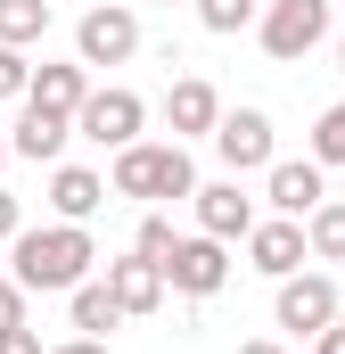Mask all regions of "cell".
<instances>
[{
  "mask_svg": "<svg viewBox=\"0 0 345 354\" xmlns=\"http://www.w3.org/2000/svg\"><path fill=\"white\" fill-rule=\"evenodd\" d=\"M107 297H115L124 322H132V313H157V305H165V272L148 264V256H115V264H107Z\"/></svg>",
  "mask_w": 345,
  "mask_h": 354,
  "instance_id": "cell-12",
  "label": "cell"
},
{
  "mask_svg": "<svg viewBox=\"0 0 345 354\" xmlns=\"http://www.w3.org/2000/svg\"><path fill=\"white\" fill-rule=\"evenodd\" d=\"M239 354H288V346H279V338H255V346H239Z\"/></svg>",
  "mask_w": 345,
  "mask_h": 354,
  "instance_id": "cell-29",
  "label": "cell"
},
{
  "mask_svg": "<svg viewBox=\"0 0 345 354\" xmlns=\"http://www.w3.org/2000/svg\"><path fill=\"white\" fill-rule=\"evenodd\" d=\"M25 83H33L25 50H8V41H0V99H25Z\"/></svg>",
  "mask_w": 345,
  "mask_h": 354,
  "instance_id": "cell-23",
  "label": "cell"
},
{
  "mask_svg": "<svg viewBox=\"0 0 345 354\" xmlns=\"http://www.w3.org/2000/svg\"><path fill=\"white\" fill-rule=\"evenodd\" d=\"M8 280L25 288V297H66V288H83L90 264H99V248H90L83 223H41V231H17L8 239Z\"/></svg>",
  "mask_w": 345,
  "mask_h": 354,
  "instance_id": "cell-1",
  "label": "cell"
},
{
  "mask_svg": "<svg viewBox=\"0 0 345 354\" xmlns=\"http://www.w3.org/2000/svg\"><path fill=\"white\" fill-rule=\"evenodd\" d=\"M214 115H222V91L206 83V75H181V83L165 91V124H172V140H189V132H214Z\"/></svg>",
  "mask_w": 345,
  "mask_h": 354,
  "instance_id": "cell-14",
  "label": "cell"
},
{
  "mask_svg": "<svg viewBox=\"0 0 345 354\" xmlns=\"http://www.w3.org/2000/svg\"><path fill=\"white\" fill-rule=\"evenodd\" d=\"M304 256L313 264H345V198H321L304 214Z\"/></svg>",
  "mask_w": 345,
  "mask_h": 354,
  "instance_id": "cell-17",
  "label": "cell"
},
{
  "mask_svg": "<svg viewBox=\"0 0 345 354\" xmlns=\"http://www.w3.org/2000/svg\"><path fill=\"white\" fill-rule=\"evenodd\" d=\"M271 313H279V330L313 338V330H329V322H337V280H329V272H288V280H279V297H271Z\"/></svg>",
  "mask_w": 345,
  "mask_h": 354,
  "instance_id": "cell-8",
  "label": "cell"
},
{
  "mask_svg": "<svg viewBox=\"0 0 345 354\" xmlns=\"http://www.w3.org/2000/svg\"><path fill=\"white\" fill-rule=\"evenodd\" d=\"M140 124H148V107H140V91H124V83L90 91L83 107H75V132L99 140V149H132V140H140Z\"/></svg>",
  "mask_w": 345,
  "mask_h": 354,
  "instance_id": "cell-4",
  "label": "cell"
},
{
  "mask_svg": "<svg viewBox=\"0 0 345 354\" xmlns=\"http://www.w3.org/2000/svg\"><path fill=\"white\" fill-rule=\"evenodd\" d=\"M165 8H172V0H165Z\"/></svg>",
  "mask_w": 345,
  "mask_h": 354,
  "instance_id": "cell-33",
  "label": "cell"
},
{
  "mask_svg": "<svg viewBox=\"0 0 345 354\" xmlns=\"http://www.w3.org/2000/svg\"><path fill=\"white\" fill-rule=\"evenodd\" d=\"M206 140H214V157H222L230 174H263V165H271V115H263V107H222Z\"/></svg>",
  "mask_w": 345,
  "mask_h": 354,
  "instance_id": "cell-7",
  "label": "cell"
},
{
  "mask_svg": "<svg viewBox=\"0 0 345 354\" xmlns=\"http://www.w3.org/2000/svg\"><path fill=\"white\" fill-rule=\"evenodd\" d=\"M337 75H345V41H337Z\"/></svg>",
  "mask_w": 345,
  "mask_h": 354,
  "instance_id": "cell-31",
  "label": "cell"
},
{
  "mask_svg": "<svg viewBox=\"0 0 345 354\" xmlns=\"http://www.w3.org/2000/svg\"><path fill=\"white\" fill-rule=\"evenodd\" d=\"M337 322H345V305H337Z\"/></svg>",
  "mask_w": 345,
  "mask_h": 354,
  "instance_id": "cell-32",
  "label": "cell"
},
{
  "mask_svg": "<svg viewBox=\"0 0 345 354\" xmlns=\"http://www.w3.org/2000/svg\"><path fill=\"white\" fill-rule=\"evenodd\" d=\"M66 140H75V115H58V107H33V99H25V115H17V132H8V157L50 165Z\"/></svg>",
  "mask_w": 345,
  "mask_h": 354,
  "instance_id": "cell-13",
  "label": "cell"
},
{
  "mask_svg": "<svg viewBox=\"0 0 345 354\" xmlns=\"http://www.w3.org/2000/svg\"><path fill=\"white\" fill-rule=\"evenodd\" d=\"M255 33H263V50H271L279 66H296V58H313V50L329 41V0H263Z\"/></svg>",
  "mask_w": 345,
  "mask_h": 354,
  "instance_id": "cell-3",
  "label": "cell"
},
{
  "mask_svg": "<svg viewBox=\"0 0 345 354\" xmlns=\"http://www.w3.org/2000/svg\"><path fill=\"white\" fill-rule=\"evenodd\" d=\"M75 297V338H107L124 313H115V297H107V280H83V288H66Z\"/></svg>",
  "mask_w": 345,
  "mask_h": 354,
  "instance_id": "cell-18",
  "label": "cell"
},
{
  "mask_svg": "<svg viewBox=\"0 0 345 354\" xmlns=\"http://www.w3.org/2000/svg\"><path fill=\"white\" fill-rule=\"evenodd\" d=\"M222 280H230V248L222 239H172V256H165V288H181L189 305H206V297H222Z\"/></svg>",
  "mask_w": 345,
  "mask_h": 354,
  "instance_id": "cell-5",
  "label": "cell"
},
{
  "mask_svg": "<svg viewBox=\"0 0 345 354\" xmlns=\"http://www.w3.org/2000/svg\"><path fill=\"white\" fill-rule=\"evenodd\" d=\"M189 206H197V231H206V239H222V248L255 231V198L239 189V174H230V181H206V189H189Z\"/></svg>",
  "mask_w": 345,
  "mask_h": 354,
  "instance_id": "cell-10",
  "label": "cell"
},
{
  "mask_svg": "<svg viewBox=\"0 0 345 354\" xmlns=\"http://www.w3.org/2000/svg\"><path fill=\"white\" fill-rule=\"evenodd\" d=\"M41 33H50V0H0V41L8 50H25Z\"/></svg>",
  "mask_w": 345,
  "mask_h": 354,
  "instance_id": "cell-19",
  "label": "cell"
},
{
  "mask_svg": "<svg viewBox=\"0 0 345 354\" xmlns=\"http://www.w3.org/2000/svg\"><path fill=\"white\" fill-rule=\"evenodd\" d=\"M255 8L263 0H197V25H206V33H247Z\"/></svg>",
  "mask_w": 345,
  "mask_h": 354,
  "instance_id": "cell-20",
  "label": "cell"
},
{
  "mask_svg": "<svg viewBox=\"0 0 345 354\" xmlns=\"http://www.w3.org/2000/svg\"><path fill=\"white\" fill-rule=\"evenodd\" d=\"M115 198H189L197 189V165H189V149L181 140H132V149H115Z\"/></svg>",
  "mask_w": 345,
  "mask_h": 354,
  "instance_id": "cell-2",
  "label": "cell"
},
{
  "mask_svg": "<svg viewBox=\"0 0 345 354\" xmlns=\"http://www.w3.org/2000/svg\"><path fill=\"white\" fill-rule=\"evenodd\" d=\"M0 354H50V346H41V338H33L25 322H17V330H0Z\"/></svg>",
  "mask_w": 345,
  "mask_h": 354,
  "instance_id": "cell-26",
  "label": "cell"
},
{
  "mask_svg": "<svg viewBox=\"0 0 345 354\" xmlns=\"http://www.w3.org/2000/svg\"><path fill=\"white\" fill-rule=\"evenodd\" d=\"M99 206H107V181L90 174V165H58L50 174V214L58 223H90Z\"/></svg>",
  "mask_w": 345,
  "mask_h": 354,
  "instance_id": "cell-15",
  "label": "cell"
},
{
  "mask_svg": "<svg viewBox=\"0 0 345 354\" xmlns=\"http://www.w3.org/2000/svg\"><path fill=\"white\" fill-rule=\"evenodd\" d=\"M172 239H181V231H172V214H140V231H132V256H148V264L165 272V256H172Z\"/></svg>",
  "mask_w": 345,
  "mask_h": 354,
  "instance_id": "cell-21",
  "label": "cell"
},
{
  "mask_svg": "<svg viewBox=\"0 0 345 354\" xmlns=\"http://www.w3.org/2000/svg\"><path fill=\"white\" fill-rule=\"evenodd\" d=\"M50 354H107V338H66V346H50Z\"/></svg>",
  "mask_w": 345,
  "mask_h": 354,
  "instance_id": "cell-28",
  "label": "cell"
},
{
  "mask_svg": "<svg viewBox=\"0 0 345 354\" xmlns=\"http://www.w3.org/2000/svg\"><path fill=\"white\" fill-rule=\"evenodd\" d=\"M313 354H345V322H329V330H313Z\"/></svg>",
  "mask_w": 345,
  "mask_h": 354,
  "instance_id": "cell-27",
  "label": "cell"
},
{
  "mask_svg": "<svg viewBox=\"0 0 345 354\" xmlns=\"http://www.w3.org/2000/svg\"><path fill=\"white\" fill-rule=\"evenodd\" d=\"M17 231H25V198H17V189H0V239H17Z\"/></svg>",
  "mask_w": 345,
  "mask_h": 354,
  "instance_id": "cell-25",
  "label": "cell"
},
{
  "mask_svg": "<svg viewBox=\"0 0 345 354\" xmlns=\"http://www.w3.org/2000/svg\"><path fill=\"white\" fill-rule=\"evenodd\" d=\"M247 264H255L263 280L304 272V223H288V214H271V223H263V214H255V231H247Z\"/></svg>",
  "mask_w": 345,
  "mask_h": 354,
  "instance_id": "cell-11",
  "label": "cell"
},
{
  "mask_svg": "<svg viewBox=\"0 0 345 354\" xmlns=\"http://www.w3.org/2000/svg\"><path fill=\"white\" fill-rule=\"evenodd\" d=\"M329 165H313V157H271L263 165V198H271V214H288V223H304L321 198H329Z\"/></svg>",
  "mask_w": 345,
  "mask_h": 354,
  "instance_id": "cell-9",
  "label": "cell"
},
{
  "mask_svg": "<svg viewBox=\"0 0 345 354\" xmlns=\"http://www.w3.org/2000/svg\"><path fill=\"white\" fill-rule=\"evenodd\" d=\"M132 50H140V17H132L124 0H99L83 25H75V58H83V66H124Z\"/></svg>",
  "mask_w": 345,
  "mask_h": 354,
  "instance_id": "cell-6",
  "label": "cell"
},
{
  "mask_svg": "<svg viewBox=\"0 0 345 354\" xmlns=\"http://www.w3.org/2000/svg\"><path fill=\"white\" fill-rule=\"evenodd\" d=\"M0 165H8V132H0Z\"/></svg>",
  "mask_w": 345,
  "mask_h": 354,
  "instance_id": "cell-30",
  "label": "cell"
},
{
  "mask_svg": "<svg viewBox=\"0 0 345 354\" xmlns=\"http://www.w3.org/2000/svg\"><path fill=\"white\" fill-rule=\"evenodd\" d=\"M25 99H33V107H58V115H75V107L90 99V66H83V58H75V66H33Z\"/></svg>",
  "mask_w": 345,
  "mask_h": 354,
  "instance_id": "cell-16",
  "label": "cell"
},
{
  "mask_svg": "<svg viewBox=\"0 0 345 354\" xmlns=\"http://www.w3.org/2000/svg\"><path fill=\"white\" fill-rule=\"evenodd\" d=\"M17 322H25V288L0 272V330H17Z\"/></svg>",
  "mask_w": 345,
  "mask_h": 354,
  "instance_id": "cell-24",
  "label": "cell"
},
{
  "mask_svg": "<svg viewBox=\"0 0 345 354\" xmlns=\"http://www.w3.org/2000/svg\"><path fill=\"white\" fill-rule=\"evenodd\" d=\"M313 165H345V99L321 107V124H313Z\"/></svg>",
  "mask_w": 345,
  "mask_h": 354,
  "instance_id": "cell-22",
  "label": "cell"
}]
</instances>
